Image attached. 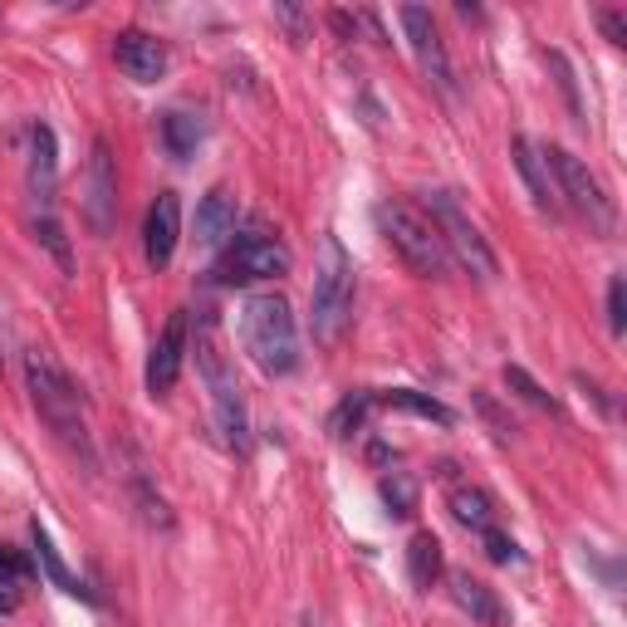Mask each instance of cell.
<instances>
[{"mask_svg":"<svg viewBox=\"0 0 627 627\" xmlns=\"http://www.w3.org/2000/svg\"><path fill=\"white\" fill-rule=\"evenodd\" d=\"M378 407V393H348L344 403L334 407V417H328V431H334V441H348L363 431V421H368V412Z\"/></svg>","mask_w":627,"mask_h":627,"instance_id":"603a6c76","label":"cell"},{"mask_svg":"<svg viewBox=\"0 0 627 627\" xmlns=\"http://www.w3.org/2000/svg\"><path fill=\"white\" fill-rule=\"evenodd\" d=\"M236 226H241V207H236V197L226 187H216L201 197V207H197V241L201 245H231V236H236Z\"/></svg>","mask_w":627,"mask_h":627,"instance_id":"2e32d148","label":"cell"},{"mask_svg":"<svg viewBox=\"0 0 627 627\" xmlns=\"http://www.w3.org/2000/svg\"><path fill=\"white\" fill-rule=\"evenodd\" d=\"M20 578H30V564L20 554H10V550H0V588H10V584H20Z\"/></svg>","mask_w":627,"mask_h":627,"instance_id":"f546056e","label":"cell"},{"mask_svg":"<svg viewBox=\"0 0 627 627\" xmlns=\"http://www.w3.org/2000/svg\"><path fill=\"white\" fill-rule=\"evenodd\" d=\"M608 328H613V338L627 334V280L623 275L608 280Z\"/></svg>","mask_w":627,"mask_h":627,"instance_id":"83f0119b","label":"cell"},{"mask_svg":"<svg viewBox=\"0 0 627 627\" xmlns=\"http://www.w3.org/2000/svg\"><path fill=\"white\" fill-rule=\"evenodd\" d=\"M505 387H510V393H515V397H520V403H530V407H540V412H558V403H554V397H550V393H544V387H540V383H534V378H530V373H524V368H520V363H510V368H505Z\"/></svg>","mask_w":627,"mask_h":627,"instance_id":"484cf974","label":"cell"},{"mask_svg":"<svg viewBox=\"0 0 627 627\" xmlns=\"http://www.w3.org/2000/svg\"><path fill=\"white\" fill-rule=\"evenodd\" d=\"M353 318V255L338 245V236H324L318 245V270H314V294H310V324L314 344H338Z\"/></svg>","mask_w":627,"mask_h":627,"instance_id":"3957f363","label":"cell"},{"mask_svg":"<svg viewBox=\"0 0 627 627\" xmlns=\"http://www.w3.org/2000/svg\"><path fill=\"white\" fill-rule=\"evenodd\" d=\"M113 60H118V70L128 79H138V84H157L167 74V44L157 35H147V30H123L113 40Z\"/></svg>","mask_w":627,"mask_h":627,"instance_id":"5bb4252c","label":"cell"},{"mask_svg":"<svg viewBox=\"0 0 627 627\" xmlns=\"http://www.w3.org/2000/svg\"><path fill=\"white\" fill-rule=\"evenodd\" d=\"M441 568H447V558H441L437 534H412V544H407V578H412V588L427 593L441 578Z\"/></svg>","mask_w":627,"mask_h":627,"instance_id":"d6986e66","label":"cell"},{"mask_svg":"<svg viewBox=\"0 0 627 627\" xmlns=\"http://www.w3.org/2000/svg\"><path fill=\"white\" fill-rule=\"evenodd\" d=\"M187 348H191V328H187V310H177L173 318L163 324L153 353H147V393L153 397H167L181 378V363H187Z\"/></svg>","mask_w":627,"mask_h":627,"instance_id":"8fae6325","label":"cell"},{"mask_svg":"<svg viewBox=\"0 0 627 627\" xmlns=\"http://www.w3.org/2000/svg\"><path fill=\"white\" fill-rule=\"evenodd\" d=\"M15 608V598H10V593H0V613H10Z\"/></svg>","mask_w":627,"mask_h":627,"instance_id":"d6a6232c","label":"cell"},{"mask_svg":"<svg viewBox=\"0 0 627 627\" xmlns=\"http://www.w3.org/2000/svg\"><path fill=\"white\" fill-rule=\"evenodd\" d=\"M481 544H485V558H490V564H520V544L510 540V534L485 530V534H481Z\"/></svg>","mask_w":627,"mask_h":627,"instance_id":"f1b7e54d","label":"cell"},{"mask_svg":"<svg viewBox=\"0 0 627 627\" xmlns=\"http://www.w3.org/2000/svg\"><path fill=\"white\" fill-rule=\"evenodd\" d=\"M270 15H275V25L290 30V40H294V44L310 40V15H304L300 6H290V0H275V6H270Z\"/></svg>","mask_w":627,"mask_h":627,"instance_id":"4316f807","label":"cell"},{"mask_svg":"<svg viewBox=\"0 0 627 627\" xmlns=\"http://www.w3.org/2000/svg\"><path fill=\"white\" fill-rule=\"evenodd\" d=\"M79 211H84L94 236H113V226H118V167H113L108 138H94V147H88L84 201H79Z\"/></svg>","mask_w":627,"mask_h":627,"instance_id":"30bf717a","label":"cell"},{"mask_svg":"<svg viewBox=\"0 0 627 627\" xmlns=\"http://www.w3.org/2000/svg\"><path fill=\"white\" fill-rule=\"evenodd\" d=\"M451 598H456V608H461L471 623H481V627H510L505 603H500V598H495V588H485L481 578H471V574H451Z\"/></svg>","mask_w":627,"mask_h":627,"instance_id":"e0dca14e","label":"cell"},{"mask_svg":"<svg viewBox=\"0 0 627 627\" xmlns=\"http://www.w3.org/2000/svg\"><path fill=\"white\" fill-rule=\"evenodd\" d=\"M383 407H393V412H412V417H427L437 421V427H451L456 412L447 403H437L431 393H417V387H387V393H378Z\"/></svg>","mask_w":627,"mask_h":627,"instance_id":"ffe728a7","label":"cell"},{"mask_svg":"<svg viewBox=\"0 0 627 627\" xmlns=\"http://www.w3.org/2000/svg\"><path fill=\"white\" fill-rule=\"evenodd\" d=\"M540 153H544V163H550L558 207H568L574 216H584L593 236H613V226H618V211H613V201H608V191H603V181L588 173V163H578L568 147H540Z\"/></svg>","mask_w":627,"mask_h":627,"instance_id":"52a82bcc","label":"cell"},{"mask_svg":"<svg viewBox=\"0 0 627 627\" xmlns=\"http://www.w3.org/2000/svg\"><path fill=\"white\" fill-rule=\"evenodd\" d=\"M30 544H35V564H40V574L50 578L54 588H64L70 598H88V603H94V593L84 588V578H79V574H70V564L60 558V550H54V540H50V530H44L40 520H30Z\"/></svg>","mask_w":627,"mask_h":627,"instance_id":"ac0fdd59","label":"cell"},{"mask_svg":"<svg viewBox=\"0 0 627 627\" xmlns=\"http://www.w3.org/2000/svg\"><path fill=\"white\" fill-rule=\"evenodd\" d=\"M451 515L466 524L471 534H485V530H495V505H490V495L485 490H476V485H451Z\"/></svg>","mask_w":627,"mask_h":627,"instance_id":"44dd1931","label":"cell"},{"mask_svg":"<svg viewBox=\"0 0 627 627\" xmlns=\"http://www.w3.org/2000/svg\"><path fill=\"white\" fill-rule=\"evenodd\" d=\"M421 201H427V221L437 226V236H441V245H447L451 265H461L466 275L481 280V284L495 280L500 260H495V250H490V241L481 236V226L461 211V201H456L451 191H427Z\"/></svg>","mask_w":627,"mask_h":627,"instance_id":"8992f818","label":"cell"},{"mask_svg":"<svg viewBox=\"0 0 627 627\" xmlns=\"http://www.w3.org/2000/svg\"><path fill=\"white\" fill-rule=\"evenodd\" d=\"M30 231H35V241L60 260L64 275H74V245H70V236H64V226L54 221V216H30Z\"/></svg>","mask_w":627,"mask_h":627,"instance_id":"d4e9b609","label":"cell"},{"mask_svg":"<svg viewBox=\"0 0 627 627\" xmlns=\"http://www.w3.org/2000/svg\"><path fill=\"white\" fill-rule=\"evenodd\" d=\"M25 387H30V397H35V412L44 417V427H50L70 451H79L88 466H94V441H88V427H84L79 387L70 383V373L54 363V353L25 348Z\"/></svg>","mask_w":627,"mask_h":627,"instance_id":"6da1fadb","label":"cell"},{"mask_svg":"<svg viewBox=\"0 0 627 627\" xmlns=\"http://www.w3.org/2000/svg\"><path fill=\"white\" fill-rule=\"evenodd\" d=\"M197 368L211 393V417H216V431H221V447L236 456H250V412H245L241 383H236L231 363H226V353L216 348L211 334L197 338Z\"/></svg>","mask_w":627,"mask_h":627,"instance_id":"5b68a950","label":"cell"},{"mask_svg":"<svg viewBox=\"0 0 627 627\" xmlns=\"http://www.w3.org/2000/svg\"><path fill=\"white\" fill-rule=\"evenodd\" d=\"M181 241V201L177 191H157V201L147 207V226H143V255L153 270H167Z\"/></svg>","mask_w":627,"mask_h":627,"instance_id":"4fadbf2b","label":"cell"},{"mask_svg":"<svg viewBox=\"0 0 627 627\" xmlns=\"http://www.w3.org/2000/svg\"><path fill=\"white\" fill-rule=\"evenodd\" d=\"M397 20H403L407 50L417 54L421 79H427L437 94L456 98V70H451V54H447V44H441V30H437V20H431V10L427 6H403Z\"/></svg>","mask_w":627,"mask_h":627,"instance_id":"9c48e42d","label":"cell"},{"mask_svg":"<svg viewBox=\"0 0 627 627\" xmlns=\"http://www.w3.org/2000/svg\"><path fill=\"white\" fill-rule=\"evenodd\" d=\"M290 245L270 231H236L226 255L216 260V284H260L290 275Z\"/></svg>","mask_w":627,"mask_h":627,"instance_id":"ba28073f","label":"cell"},{"mask_svg":"<svg viewBox=\"0 0 627 627\" xmlns=\"http://www.w3.org/2000/svg\"><path fill=\"white\" fill-rule=\"evenodd\" d=\"M510 153H515V173L524 177V187H530L534 211L558 216V191H554V177H550V163H544V153H540V147H534L530 138H515V143H510Z\"/></svg>","mask_w":627,"mask_h":627,"instance_id":"9a60e30c","label":"cell"},{"mask_svg":"<svg viewBox=\"0 0 627 627\" xmlns=\"http://www.w3.org/2000/svg\"><path fill=\"white\" fill-rule=\"evenodd\" d=\"M378 231L387 236V245L403 255V265L421 280H447L451 275V255L441 245L437 226L427 221V211L407 207V201H383L378 207Z\"/></svg>","mask_w":627,"mask_h":627,"instance_id":"277c9868","label":"cell"},{"mask_svg":"<svg viewBox=\"0 0 627 627\" xmlns=\"http://www.w3.org/2000/svg\"><path fill=\"white\" fill-rule=\"evenodd\" d=\"M241 344L265 378H284L300 368V324L284 294H250L241 310Z\"/></svg>","mask_w":627,"mask_h":627,"instance_id":"7a4b0ae2","label":"cell"},{"mask_svg":"<svg viewBox=\"0 0 627 627\" xmlns=\"http://www.w3.org/2000/svg\"><path fill=\"white\" fill-rule=\"evenodd\" d=\"M30 201L35 216H54V191H60V147H54V128L50 123H30Z\"/></svg>","mask_w":627,"mask_h":627,"instance_id":"7c38bea8","label":"cell"},{"mask_svg":"<svg viewBox=\"0 0 627 627\" xmlns=\"http://www.w3.org/2000/svg\"><path fill=\"white\" fill-rule=\"evenodd\" d=\"M378 495L387 505V515L393 520H412L417 515V481L407 471H387L378 481Z\"/></svg>","mask_w":627,"mask_h":627,"instance_id":"cb8c5ba5","label":"cell"},{"mask_svg":"<svg viewBox=\"0 0 627 627\" xmlns=\"http://www.w3.org/2000/svg\"><path fill=\"white\" fill-rule=\"evenodd\" d=\"M598 25H603V35H608L613 44H627V20H623V10H598Z\"/></svg>","mask_w":627,"mask_h":627,"instance_id":"4dcf8cb0","label":"cell"},{"mask_svg":"<svg viewBox=\"0 0 627 627\" xmlns=\"http://www.w3.org/2000/svg\"><path fill=\"white\" fill-rule=\"evenodd\" d=\"M201 138H207V123H201V113L173 108L163 118V143H167V153H173V157H191Z\"/></svg>","mask_w":627,"mask_h":627,"instance_id":"7402d4cb","label":"cell"},{"mask_svg":"<svg viewBox=\"0 0 627 627\" xmlns=\"http://www.w3.org/2000/svg\"><path fill=\"white\" fill-rule=\"evenodd\" d=\"M334 25L338 30H344V35L353 40V35H358V15H348V10H334Z\"/></svg>","mask_w":627,"mask_h":627,"instance_id":"1f68e13d","label":"cell"}]
</instances>
